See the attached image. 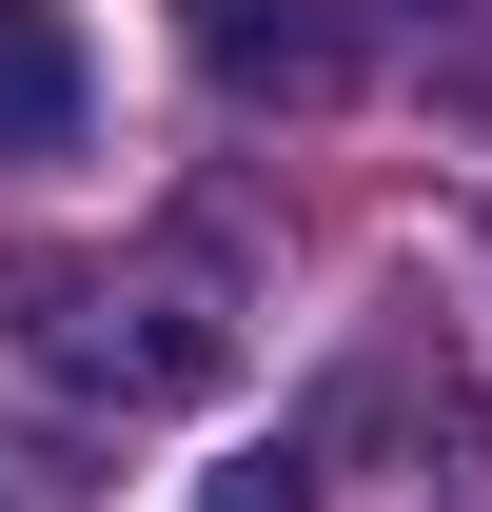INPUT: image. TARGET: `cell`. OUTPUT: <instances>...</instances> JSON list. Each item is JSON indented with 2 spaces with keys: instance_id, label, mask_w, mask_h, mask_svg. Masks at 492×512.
Instances as JSON below:
<instances>
[{
  "instance_id": "6da1fadb",
  "label": "cell",
  "mask_w": 492,
  "mask_h": 512,
  "mask_svg": "<svg viewBox=\"0 0 492 512\" xmlns=\"http://www.w3.org/2000/svg\"><path fill=\"white\" fill-rule=\"evenodd\" d=\"M20 335L60 375H119V394H217L237 375V316L197 276H20Z\"/></svg>"
},
{
  "instance_id": "7a4b0ae2",
  "label": "cell",
  "mask_w": 492,
  "mask_h": 512,
  "mask_svg": "<svg viewBox=\"0 0 492 512\" xmlns=\"http://www.w3.org/2000/svg\"><path fill=\"white\" fill-rule=\"evenodd\" d=\"M197 60L237 79V99H335L355 79V20L335 0H197Z\"/></svg>"
},
{
  "instance_id": "3957f363",
  "label": "cell",
  "mask_w": 492,
  "mask_h": 512,
  "mask_svg": "<svg viewBox=\"0 0 492 512\" xmlns=\"http://www.w3.org/2000/svg\"><path fill=\"white\" fill-rule=\"evenodd\" d=\"M79 99H99V60H79L60 0H0V158H60Z\"/></svg>"
},
{
  "instance_id": "277c9868",
  "label": "cell",
  "mask_w": 492,
  "mask_h": 512,
  "mask_svg": "<svg viewBox=\"0 0 492 512\" xmlns=\"http://www.w3.org/2000/svg\"><path fill=\"white\" fill-rule=\"evenodd\" d=\"M197 512H315V473H276V453H256V473H217Z\"/></svg>"
},
{
  "instance_id": "5b68a950",
  "label": "cell",
  "mask_w": 492,
  "mask_h": 512,
  "mask_svg": "<svg viewBox=\"0 0 492 512\" xmlns=\"http://www.w3.org/2000/svg\"><path fill=\"white\" fill-rule=\"evenodd\" d=\"M20 493H40V473H20V453H0V512H20Z\"/></svg>"
}]
</instances>
